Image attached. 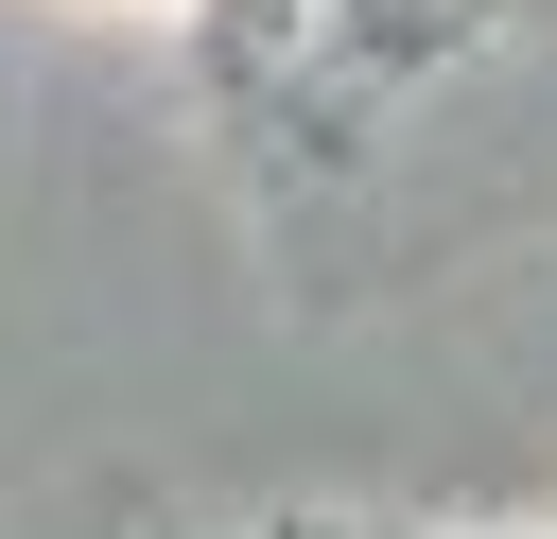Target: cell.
<instances>
[{
  "label": "cell",
  "instance_id": "1",
  "mask_svg": "<svg viewBox=\"0 0 557 539\" xmlns=\"http://www.w3.org/2000/svg\"><path fill=\"white\" fill-rule=\"evenodd\" d=\"M331 35H348V0H226V52L278 87V70H331Z\"/></svg>",
  "mask_w": 557,
  "mask_h": 539
}]
</instances>
